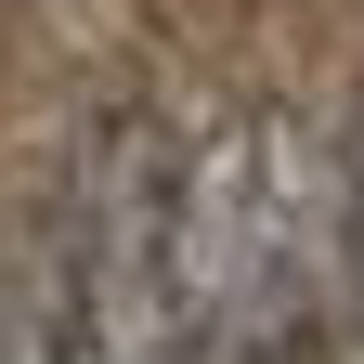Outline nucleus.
<instances>
[{
    "mask_svg": "<svg viewBox=\"0 0 364 364\" xmlns=\"http://www.w3.org/2000/svg\"><path fill=\"white\" fill-rule=\"evenodd\" d=\"M338 247H351V287H364V117H351V156H338Z\"/></svg>",
    "mask_w": 364,
    "mask_h": 364,
    "instance_id": "20e7f679",
    "label": "nucleus"
},
{
    "mask_svg": "<svg viewBox=\"0 0 364 364\" xmlns=\"http://www.w3.org/2000/svg\"><path fill=\"white\" fill-rule=\"evenodd\" d=\"M169 130L156 117H91L65 169V351L78 364H196L182 326V247H169Z\"/></svg>",
    "mask_w": 364,
    "mask_h": 364,
    "instance_id": "f257e3e1",
    "label": "nucleus"
},
{
    "mask_svg": "<svg viewBox=\"0 0 364 364\" xmlns=\"http://www.w3.org/2000/svg\"><path fill=\"white\" fill-rule=\"evenodd\" d=\"M273 364H364V287H351V273H338V287H312V312L287 326Z\"/></svg>",
    "mask_w": 364,
    "mask_h": 364,
    "instance_id": "7ed1b4c3",
    "label": "nucleus"
},
{
    "mask_svg": "<svg viewBox=\"0 0 364 364\" xmlns=\"http://www.w3.org/2000/svg\"><path fill=\"white\" fill-rule=\"evenodd\" d=\"M0 364H78L65 351V208L26 196L0 221Z\"/></svg>",
    "mask_w": 364,
    "mask_h": 364,
    "instance_id": "f03ea898",
    "label": "nucleus"
}]
</instances>
